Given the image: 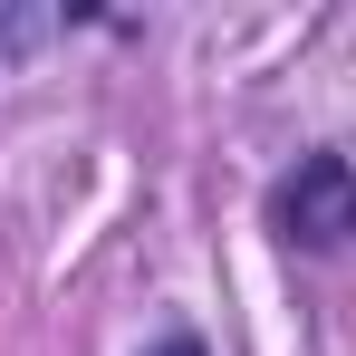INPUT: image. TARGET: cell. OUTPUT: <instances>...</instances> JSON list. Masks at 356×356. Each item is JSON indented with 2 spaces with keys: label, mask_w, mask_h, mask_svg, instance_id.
<instances>
[{
  "label": "cell",
  "mask_w": 356,
  "mask_h": 356,
  "mask_svg": "<svg viewBox=\"0 0 356 356\" xmlns=\"http://www.w3.org/2000/svg\"><path fill=\"white\" fill-rule=\"evenodd\" d=\"M260 232L280 250H298V260L356 250V154L347 145H308L298 164H280L270 193H260Z\"/></svg>",
  "instance_id": "1"
},
{
  "label": "cell",
  "mask_w": 356,
  "mask_h": 356,
  "mask_svg": "<svg viewBox=\"0 0 356 356\" xmlns=\"http://www.w3.org/2000/svg\"><path fill=\"white\" fill-rule=\"evenodd\" d=\"M145 356H212V347H202V327H164V337H145Z\"/></svg>",
  "instance_id": "3"
},
{
  "label": "cell",
  "mask_w": 356,
  "mask_h": 356,
  "mask_svg": "<svg viewBox=\"0 0 356 356\" xmlns=\"http://www.w3.org/2000/svg\"><path fill=\"white\" fill-rule=\"evenodd\" d=\"M58 29H135V19H106V10H0V58H19L29 39H58Z\"/></svg>",
  "instance_id": "2"
}]
</instances>
